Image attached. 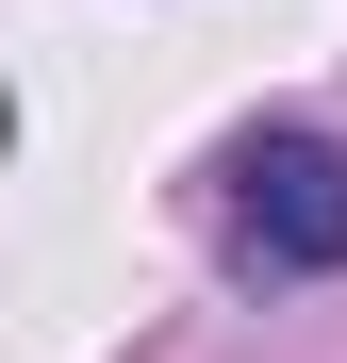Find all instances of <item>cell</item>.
I'll list each match as a JSON object with an SVG mask.
<instances>
[{"instance_id":"cell-1","label":"cell","mask_w":347,"mask_h":363,"mask_svg":"<svg viewBox=\"0 0 347 363\" xmlns=\"http://www.w3.org/2000/svg\"><path fill=\"white\" fill-rule=\"evenodd\" d=\"M231 248L265 281H331L347 264V149L331 133H248L231 149Z\"/></svg>"}]
</instances>
